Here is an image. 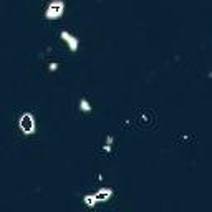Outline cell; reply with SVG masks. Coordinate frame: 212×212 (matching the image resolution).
Returning a JSON list of instances; mask_svg holds the SVG:
<instances>
[{
  "label": "cell",
  "instance_id": "1",
  "mask_svg": "<svg viewBox=\"0 0 212 212\" xmlns=\"http://www.w3.org/2000/svg\"><path fill=\"white\" fill-rule=\"evenodd\" d=\"M20 126H22V129L27 131V133H30V131L33 129V123H31V116L30 114H23V116H22Z\"/></svg>",
  "mask_w": 212,
  "mask_h": 212
},
{
  "label": "cell",
  "instance_id": "2",
  "mask_svg": "<svg viewBox=\"0 0 212 212\" xmlns=\"http://www.w3.org/2000/svg\"><path fill=\"white\" fill-rule=\"evenodd\" d=\"M62 8H63V5L60 2H53L52 5H50V8H48V15H55L53 12H60Z\"/></svg>",
  "mask_w": 212,
  "mask_h": 212
}]
</instances>
